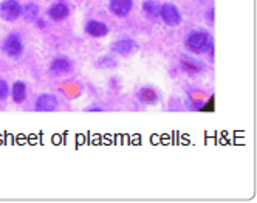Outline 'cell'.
Instances as JSON below:
<instances>
[{"label":"cell","mask_w":257,"mask_h":203,"mask_svg":"<svg viewBox=\"0 0 257 203\" xmlns=\"http://www.w3.org/2000/svg\"><path fill=\"white\" fill-rule=\"evenodd\" d=\"M185 47L192 54H205V53H209L212 50V47H214L212 36L208 31H203V30H194V31H191L186 36Z\"/></svg>","instance_id":"obj_1"},{"label":"cell","mask_w":257,"mask_h":203,"mask_svg":"<svg viewBox=\"0 0 257 203\" xmlns=\"http://www.w3.org/2000/svg\"><path fill=\"white\" fill-rule=\"evenodd\" d=\"M2 48H4V51H5V54H7L8 58L19 59L24 54V51H25V44H24L22 36L17 34V33L10 34L8 38L4 41Z\"/></svg>","instance_id":"obj_2"},{"label":"cell","mask_w":257,"mask_h":203,"mask_svg":"<svg viewBox=\"0 0 257 203\" xmlns=\"http://www.w3.org/2000/svg\"><path fill=\"white\" fill-rule=\"evenodd\" d=\"M160 17L168 27H178L181 24V13L175 4H163L160 7Z\"/></svg>","instance_id":"obj_3"},{"label":"cell","mask_w":257,"mask_h":203,"mask_svg":"<svg viewBox=\"0 0 257 203\" xmlns=\"http://www.w3.org/2000/svg\"><path fill=\"white\" fill-rule=\"evenodd\" d=\"M21 4L17 0H4L0 5V16L7 22H14L21 17Z\"/></svg>","instance_id":"obj_4"},{"label":"cell","mask_w":257,"mask_h":203,"mask_svg":"<svg viewBox=\"0 0 257 203\" xmlns=\"http://www.w3.org/2000/svg\"><path fill=\"white\" fill-rule=\"evenodd\" d=\"M108 10L113 16L124 19L134 10V0H110L108 2Z\"/></svg>","instance_id":"obj_5"},{"label":"cell","mask_w":257,"mask_h":203,"mask_svg":"<svg viewBox=\"0 0 257 203\" xmlns=\"http://www.w3.org/2000/svg\"><path fill=\"white\" fill-rule=\"evenodd\" d=\"M59 107V101L54 95L44 93L41 95L34 103V110L36 112H54Z\"/></svg>","instance_id":"obj_6"},{"label":"cell","mask_w":257,"mask_h":203,"mask_svg":"<svg viewBox=\"0 0 257 203\" xmlns=\"http://www.w3.org/2000/svg\"><path fill=\"white\" fill-rule=\"evenodd\" d=\"M112 50L116 54H121V56H131L138 50V44L131 38H122L112 44Z\"/></svg>","instance_id":"obj_7"},{"label":"cell","mask_w":257,"mask_h":203,"mask_svg":"<svg viewBox=\"0 0 257 203\" xmlns=\"http://www.w3.org/2000/svg\"><path fill=\"white\" fill-rule=\"evenodd\" d=\"M50 70H51V73L59 75V76L68 75V73L73 70V61L68 56H56L50 64Z\"/></svg>","instance_id":"obj_8"},{"label":"cell","mask_w":257,"mask_h":203,"mask_svg":"<svg viewBox=\"0 0 257 203\" xmlns=\"http://www.w3.org/2000/svg\"><path fill=\"white\" fill-rule=\"evenodd\" d=\"M180 68L186 73L189 76H195L198 73L203 71V64H200L198 61H195V58L189 56V54H183L180 58Z\"/></svg>","instance_id":"obj_9"},{"label":"cell","mask_w":257,"mask_h":203,"mask_svg":"<svg viewBox=\"0 0 257 203\" xmlns=\"http://www.w3.org/2000/svg\"><path fill=\"white\" fill-rule=\"evenodd\" d=\"M70 13H71L70 5L65 4V2H56V4H53L48 8V11H47L48 17H50L51 21H54V22H62V21H65L67 17L70 16Z\"/></svg>","instance_id":"obj_10"},{"label":"cell","mask_w":257,"mask_h":203,"mask_svg":"<svg viewBox=\"0 0 257 203\" xmlns=\"http://www.w3.org/2000/svg\"><path fill=\"white\" fill-rule=\"evenodd\" d=\"M84 30H85V33H87L88 36H91V38H96V39L105 38V36L108 34V27H107V24H104L102 21H96V19L87 21Z\"/></svg>","instance_id":"obj_11"},{"label":"cell","mask_w":257,"mask_h":203,"mask_svg":"<svg viewBox=\"0 0 257 203\" xmlns=\"http://www.w3.org/2000/svg\"><path fill=\"white\" fill-rule=\"evenodd\" d=\"M138 99L146 106H155L160 103V93L152 87H143L138 91Z\"/></svg>","instance_id":"obj_12"},{"label":"cell","mask_w":257,"mask_h":203,"mask_svg":"<svg viewBox=\"0 0 257 203\" xmlns=\"http://www.w3.org/2000/svg\"><path fill=\"white\" fill-rule=\"evenodd\" d=\"M11 99L16 104H22L27 99V85L24 81H16L11 87Z\"/></svg>","instance_id":"obj_13"},{"label":"cell","mask_w":257,"mask_h":203,"mask_svg":"<svg viewBox=\"0 0 257 203\" xmlns=\"http://www.w3.org/2000/svg\"><path fill=\"white\" fill-rule=\"evenodd\" d=\"M39 7L36 5V4H27L21 8V16L24 17V21L27 22H36L38 21V17H39Z\"/></svg>","instance_id":"obj_14"},{"label":"cell","mask_w":257,"mask_h":203,"mask_svg":"<svg viewBox=\"0 0 257 203\" xmlns=\"http://www.w3.org/2000/svg\"><path fill=\"white\" fill-rule=\"evenodd\" d=\"M141 11L148 19H157L160 16V5L154 2V0H146L141 5Z\"/></svg>","instance_id":"obj_15"},{"label":"cell","mask_w":257,"mask_h":203,"mask_svg":"<svg viewBox=\"0 0 257 203\" xmlns=\"http://www.w3.org/2000/svg\"><path fill=\"white\" fill-rule=\"evenodd\" d=\"M10 96V85L5 79L0 78V101H5Z\"/></svg>","instance_id":"obj_16"}]
</instances>
